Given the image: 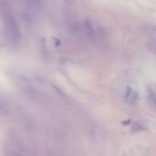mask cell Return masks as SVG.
<instances>
[{"label": "cell", "mask_w": 156, "mask_h": 156, "mask_svg": "<svg viewBox=\"0 0 156 156\" xmlns=\"http://www.w3.org/2000/svg\"><path fill=\"white\" fill-rule=\"evenodd\" d=\"M7 109H8V105L6 101L2 98H0V112H7Z\"/></svg>", "instance_id": "3957f363"}, {"label": "cell", "mask_w": 156, "mask_h": 156, "mask_svg": "<svg viewBox=\"0 0 156 156\" xmlns=\"http://www.w3.org/2000/svg\"><path fill=\"white\" fill-rule=\"evenodd\" d=\"M86 27L88 28V30H89L90 33H91V34L94 33V30H93V27H92L91 24L90 22H88V21H86Z\"/></svg>", "instance_id": "277c9868"}, {"label": "cell", "mask_w": 156, "mask_h": 156, "mask_svg": "<svg viewBox=\"0 0 156 156\" xmlns=\"http://www.w3.org/2000/svg\"><path fill=\"white\" fill-rule=\"evenodd\" d=\"M3 24L5 37L10 42H17L21 37L20 29L17 22L10 13L3 14Z\"/></svg>", "instance_id": "6da1fadb"}, {"label": "cell", "mask_w": 156, "mask_h": 156, "mask_svg": "<svg viewBox=\"0 0 156 156\" xmlns=\"http://www.w3.org/2000/svg\"><path fill=\"white\" fill-rule=\"evenodd\" d=\"M138 100V94L131 87H128L125 92V101L130 104H135Z\"/></svg>", "instance_id": "7a4b0ae2"}]
</instances>
